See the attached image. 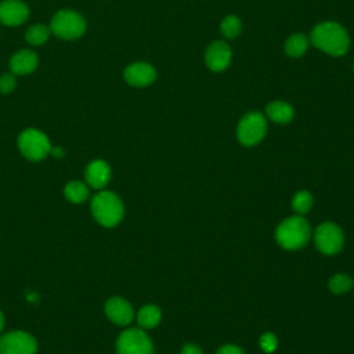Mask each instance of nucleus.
Listing matches in <instances>:
<instances>
[{
  "instance_id": "27",
  "label": "nucleus",
  "mask_w": 354,
  "mask_h": 354,
  "mask_svg": "<svg viewBox=\"0 0 354 354\" xmlns=\"http://www.w3.org/2000/svg\"><path fill=\"white\" fill-rule=\"evenodd\" d=\"M181 354H203L201 347L196 346V344H192V343H188L185 344L183 348H181Z\"/></svg>"
},
{
  "instance_id": "15",
  "label": "nucleus",
  "mask_w": 354,
  "mask_h": 354,
  "mask_svg": "<svg viewBox=\"0 0 354 354\" xmlns=\"http://www.w3.org/2000/svg\"><path fill=\"white\" fill-rule=\"evenodd\" d=\"M84 176H86V183L90 187L95 189H101L111 180V167L105 160L95 159L86 167Z\"/></svg>"
},
{
  "instance_id": "29",
  "label": "nucleus",
  "mask_w": 354,
  "mask_h": 354,
  "mask_svg": "<svg viewBox=\"0 0 354 354\" xmlns=\"http://www.w3.org/2000/svg\"><path fill=\"white\" fill-rule=\"evenodd\" d=\"M3 325H4V318H3V314L0 311V330L3 329Z\"/></svg>"
},
{
  "instance_id": "23",
  "label": "nucleus",
  "mask_w": 354,
  "mask_h": 354,
  "mask_svg": "<svg viewBox=\"0 0 354 354\" xmlns=\"http://www.w3.org/2000/svg\"><path fill=\"white\" fill-rule=\"evenodd\" d=\"M353 281L348 275L346 274H336L329 279V289L335 295H343L348 292L353 286Z\"/></svg>"
},
{
  "instance_id": "19",
  "label": "nucleus",
  "mask_w": 354,
  "mask_h": 354,
  "mask_svg": "<svg viewBox=\"0 0 354 354\" xmlns=\"http://www.w3.org/2000/svg\"><path fill=\"white\" fill-rule=\"evenodd\" d=\"M308 47V39L301 33L292 35L285 43V51L289 57L297 58L306 53Z\"/></svg>"
},
{
  "instance_id": "20",
  "label": "nucleus",
  "mask_w": 354,
  "mask_h": 354,
  "mask_svg": "<svg viewBox=\"0 0 354 354\" xmlns=\"http://www.w3.org/2000/svg\"><path fill=\"white\" fill-rule=\"evenodd\" d=\"M50 35H51L50 26H46L43 24H36L26 30L25 39L32 46H41L48 40Z\"/></svg>"
},
{
  "instance_id": "5",
  "label": "nucleus",
  "mask_w": 354,
  "mask_h": 354,
  "mask_svg": "<svg viewBox=\"0 0 354 354\" xmlns=\"http://www.w3.org/2000/svg\"><path fill=\"white\" fill-rule=\"evenodd\" d=\"M18 148L29 160H41L51 153V142L48 137L37 129H26L18 137Z\"/></svg>"
},
{
  "instance_id": "13",
  "label": "nucleus",
  "mask_w": 354,
  "mask_h": 354,
  "mask_svg": "<svg viewBox=\"0 0 354 354\" xmlns=\"http://www.w3.org/2000/svg\"><path fill=\"white\" fill-rule=\"evenodd\" d=\"M205 61L209 69L214 72H221L230 65L231 48L224 41H213L206 50Z\"/></svg>"
},
{
  "instance_id": "17",
  "label": "nucleus",
  "mask_w": 354,
  "mask_h": 354,
  "mask_svg": "<svg viewBox=\"0 0 354 354\" xmlns=\"http://www.w3.org/2000/svg\"><path fill=\"white\" fill-rule=\"evenodd\" d=\"M162 318V311L155 304H147L140 308L137 314V322L141 329H152L155 328Z\"/></svg>"
},
{
  "instance_id": "2",
  "label": "nucleus",
  "mask_w": 354,
  "mask_h": 354,
  "mask_svg": "<svg viewBox=\"0 0 354 354\" xmlns=\"http://www.w3.org/2000/svg\"><path fill=\"white\" fill-rule=\"evenodd\" d=\"M91 213L102 227H115L123 218V202L115 192L101 191L91 199Z\"/></svg>"
},
{
  "instance_id": "9",
  "label": "nucleus",
  "mask_w": 354,
  "mask_h": 354,
  "mask_svg": "<svg viewBox=\"0 0 354 354\" xmlns=\"http://www.w3.org/2000/svg\"><path fill=\"white\" fill-rule=\"evenodd\" d=\"M37 343L24 330H12L0 337V354H36Z\"/></svg>"
},
{
  "instance_id": "12",
  "label": "nucleus",
  "mask_w": 354,
  "mask_h": 354,
  "mask_svg": "<svg viewBox=\"0 0 354 354\" xmlns=\"http://www.w3.org/2000/svg\"><path fill=\"white\" fill-rule=\"evenodd\" d=\"M105 315L113 324L124 326L129 325L134 317V310L131 304L122 297H111L105 303Z\"/></svg>"
},
{
  "instance_id": "8",
  "label": "nucleus",
  "mask_w": 354,
  "mask_h": 354,
  "mask_svg": "<svg viewBox=\"0 0 354 354\" xmlns=\"http://www.w3.org/2000/svg\"><path fill=\"white\" fill-rule=\"evenodd\" d=\"M314 241L321 253L332 256L342 250L344 245V234L337 224L325 221L317 227Z\"/></svg>"
},
{
  "instance_id": "26",
  "label": "nucleus",
  "mask_w": 354,
  "mask_h": 354,
  "mask_svg": "<svg viewBox=\"0 0 354 354\" xmlns=\"http://www.w3.org/2000/svg\"><path fill=\"white\" fill-rule=\"evenodd\" d=\"M216 354H245L243 350L235 344H224L221 346Z\"/></svg>"
},
{
  "instance_id": "14",
  "label": "nucleus",
  "mask_w": 354,
  "mask_h": 354,
  "mask_svg": "<svg viewBox=\"0 0 354 354\" xmlns=\"http://www.w3.org/2000/svg\"><path fill=\"white\" fill-rule=\"evenodd\" d=\"M10 69L14 75L25 76L32 73L39 65V57L32 50H19L10 58Z\"/></svg>"
},
{
  "instance_id": "1",
  "label": "nucleus",
  "mask_w": 354,
  "mask_h": 354,
  "mask_svg": "<svg viewBox=\"0 0 354 354\" xmlns=\"http://www.w3.org/2000/svg\"><path fill=\"white\" fill-rule=\"evenodd\" d=\"M311 43L321 51L333 57L346 54L350 46V39L346 29L337 22H321L318 24L310 36Z\"/></svg>"
},
{
  "instance_id": "25",
  "label": "nucleus",
  "mask_w": 354,
  "mask_h": 354,
  "mask_svg": "<svg viewBox=\"0 0 354 354\" xmlns=\"http://www.w3.org/2000/svg\"><path fill=\"white\" fill-rule=\"evenodd\" d=\"M278 346V340H277V336L271 332H267L264 335H261L260 337V347L263 348L264 353H272L275 351Z\"/></svg>"
},
{
  "instance_id": "22",
  "label": "nucleus",
  "mask_w": 354,
  "mask_h": 354,
  "mask_svg": "<svg viewBox=\"0 0 354 354\" xmlns=\"http://www.w3.org/2000/svg\"><path fill=\"white\" fill-rule=\"evenodd\" d=\"M220 30L223 33L224 37L227 39H234L236 37L241 30H242V24L239 21L238 17L235 15H228L225 17L223 21H221V25H220Z\"/></svg>"
},
{
  "instance_id": "7",
  "label": "nucleus",
  "mask_w": 354,
  "mask_h": 354,
  "mask_svg": "<svg viewBox=\"0 0 354 354\" xmlns=\"http://www.w3.org/2000/svg\"><path fill=\"white\" fill-rule=\"evenodd\" d=\"M118 354H153V346L148 335L141 328L123 330L116 342Z\"/></svg>"
},
{
  "instance_id": "28",
  "label": "nucleus",
  "mask_w": 354,
  "mask_h": 354,
  "mask_svg": "<svg viewBox=\"0 0 354 354\" xmlns=\"http://www.w3.org/2000/svg\"><path fill=\"white\" fill-rule=\"evenodd\" d=\"M51 153L57 158H61L64 155V149L61 147H55V148H51Z\"/></svg>"
},
{
  "instance_id": "24",
  "label": "nucleus",
  "mask_w": 354,
  "mask_h": 354,
  "mask_svg": "<svg viewBox=\"0 0 354 354\" xmlns=\"http://www.w3.org/2000/svg\"><path fill=\"white\" fill-rule=\"evenodd\" d=\"M17 87V79L14 73H4L0 76V94H10Z\"/></svg>"
},
{
  "instance_id": "6",
  "label": "nucleus",
  "mask_w": 354,
  "mask_h": 354,
  "mask_svg": "<svg viewBox=\"0 0 354 354\" xmlns=\"http://www.w3.org/2000/svg\"><path fill=\"white\" fill-rule=\"evenodd\" d=\"M267 131L266 118L260 112L246 113L236 127V136L242 145L253 147L259 144Z\"/></svg>"
},
{
  "instance_id": "3",
  "label": "nucleus",
  "mask_w": 354,
  "mask_h": 354,
  "mask_svg": "<svg viewBox=\"0 0 354 354\" xmlns=\"http://www.w3.org/2000/svg\"><path fill=\"white\" fill-rule=\"evenodd\" d=\"M311 235L308 221L301 216H292L283 220L275 231L277 242L288 250H296L303 248Z\"/></svg>"
},
{
  "instance_id": "21",
  "label": "nucleus",
  "mask_w": 354,
  "mask_h": 354,
  "mask_svg": "<svg viewBox=\"0 0 354 354\" xmlns=\"http://www.w3.org/2000/svg\"><path fill=\"white\" fill-rule=\"evenodd\" d=\"M313 195L308 191H299L292 199V209L299 214H306L313 207Z\"/></svg>"
},
{
  "instance_id": "10",
  "label": "nucleus",
  "mask_w": 354,
  "mask_h": 354,
  "mask_svg": "<svg viewBox=\"0 0 354 354\" xmlns=\"http://www.w3.org/2000/svg\"><path fill=\"white\" fill-rule=\"evenodd\" d=\"M29 7L22 0H3L0 3V22L6 26H18L29 18Z\"/></svg>"
},
{
  "instance_id": "4",
  "label": "nucleus",
  "mask_w": 354,
  "mask_h": 354,
  "mask_svg": "<svg viewBox=\"0 0 354 354\" xmlns=\"http://www.w3.org/2000/svg\"><path fill=\"white\" fill-rule=\"evenodd\" d=\"M86 19L73 10L57 11L50 22V30L53 35L62 40H75L86 32Z\"/></svg>"
},
{
  "instance_id": "16",
  "label": "nucleus",
  "mask_w": 354,
  "mask_h": 354,
  "mask_svg": "<svg viewBox=\"0 0 354 354\" xmlns=\"http://www.w3.org/2000/svg\"><path fill=\"white\" fill-rule=\"evenodd\" d=\"M266 113L274 123L283 124L292 120L293 108L285 101H272L267 105Z\"/></svg>"
},
{
  "instance_id": "18",
  "label": "nucleus",
  "mask_w": 354,
  "mask_h": 354,
  "mask_svg": "<svg viewBox=\"0 0 354 354\" xmlns=\"http://www.w3.org/2000/svg\"><path fill=\"white\" fill-rule=\"evenodd\" d=\"M64 195L72 203H82L88 198V188L82 181H69L64 188Z\"/></svg>"
},
{
  "instance_id": "11",
  "label": "nucleus",
  "mask_w": 354,
  "mask_h": 354,
  "mask_svg": "<svg viewBox=\"0 0 354 354\" xmlns=\"http://www.w3.org/2000/svg\"><path fill=\"white\" fill-rule=\"evenodd\" d=\"M123 77L133 87H145L155 82L156 71L151 64L134 62L124 69Z\"/></svg>"
}]
</instances>
